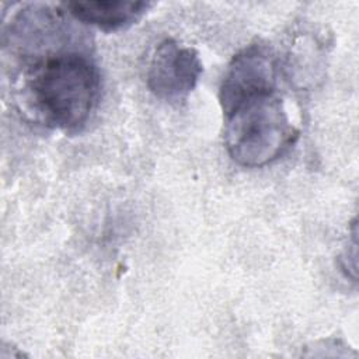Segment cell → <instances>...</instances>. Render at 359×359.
<instances>
[{
  "label": "cell",
  "instance_id": "obj_4",
  "mask_svg": "<svg viewBox=\"0 0 359 359\" xmlns=\"http://www.w3.org/2000/svg\"><path fill=\"white\" fill-rule=\"evenodd\" d=\"M203 66L194 48L174 39L161 41L154 49L149 69L147 87L160 100L180 102L196 87Z\"/></svg>",
  "mask_w": 359,
  "mask_h": 359
},
{
  "label": "cell",
  "instance_id": "obj_1",
  "mask_svg": "<svg viewBox=\"0 0 359 359\" xmlns=\"http://www.w3.org/2000/svg\"><path fill=\"white\" fill-rule=\"evenodd\" d=\"M28 63L17 80V102L36 122L79 132L100 100V73L83 50L57 48Z\"/></svg>",
  "mask_w": 359,
  "mask_h": 359
},
{
  "label": "cell",
  "instance_id": "obj_3",
  "mask_svg": "<svg viewBox=\"0 0 359 359\" xmlns=\"http://www.w3.org/2000/svg\"><path fill=\"white\" fill-rule=\"evenodd\" d=\"M278 69L276 56L262 43H251L234 55L219 88L223 114L254 97L276 91Z\"/></svg>",
  "mask_w": 359,
  "mask_h": 359
},
{
  "label": "cell",
  "instance_id": "obj_6",
  "mask_svg": "<svg viewBox=\"0 0 359 359\" xmlns=\"http://www.w3.org/2000/svg\"><path fill=\"white\" fill-rule=\"evenodd\" d=\"M324 45V41L311 34H303L294 38L287 55V70L290 77L302 87L313 84L320 77L325 56Z\"/></svg>",
  "mask_w": 359,
  "mask_h": 359
},
{
  "label": "cell",
  "instance_id": "obj_5",
  "mask_svg": "<svg viewBox=\"0 0 359 359\" xmlns=\"http://www.w3.org/2000/svg\"><path fill=\"white\" fill-rule=\"evenodd\" d=\"M73 18L101 31H121L136 24L151 7L149 1H66L62 4Z\"/></svg>",
  "mask_w": 359,
  "mask_h": 359
},
{
  "label": "cell",
  "instance_id": "obj_2",
  "mask_svg": "<svg viewBox=\"0 0 359 359\" xmlns=\"http://www.w3.org/2000/svg\"><path fill=\"white\" fill-rule=\"evenodd\" d=\"M224 116L226 150L243 167H264L278 160L299 137L278 91L254 97Z\"/></svg>",
  "mask_w": 359,
  "mask_h": 359
}]
</instances>
